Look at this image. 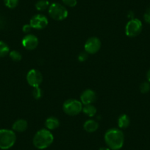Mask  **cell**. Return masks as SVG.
<instances>
[{"mask_svg":"<svg viewBox=\"0 0 150 150\" xmlns=\"http://www.w3.org/2000/svg\"><path fill=\"white\" fill-rule=\"evenodd\" d=\"M105 141L108 148L112 150H119L123 146L125 135L121 129L111 128L105 132Z\"/></svg>","mask_w":150,"mask_h":150,"instance_id":"obj_1","label":"cell"},{"mask_svg":"<svg viewBox=\"0 0 150 150\" xmlns=\"http://www.w3.org/2000/svg\"><path fill=\"white\" fill-rule=\"evenodd\" d=\"M54 141V136L50 130L41 129L38 131L33 138V144L38 149H44L51 145Z\"/></svg>","mask_w":150,"mask_h":150,"instance_id":"obj_2","label":"cell"},{"mask_svg":"<svg viewBox=\"0 0 150 150\" xmlns=\"http://www.w3.org/2000/svg\"><path fill=\"white\" fill-rule=\"evenodd\" d=\"M16 135L13 130L8 129H0V149H8L15 144Z\"/></svg>","mask_w":150,"mask_h":150,"instance_id":"obj_3","label":"cell"},{"mask_svg":"<svg viewBox=\"0 0 150 150\" xmlns=\"http://www.w3.org/2000/svg\"><path fill=\"white\" fill-rule=\"evenodd\" d=\"M83 107V104L80 101L74 99H69L64 102L63 109L66 114L70 116H74L80 114L82 112Z\"/></svg>","mask_w":150,"mask_h":150,"instance_id":"obj_4","label":"cell"},{"mask_svg":"<svg viewBox=\"0 0 150 150\" xmlns=\"http://www.w3.org/2000/svg\"><path fill=\"white\" fill-rule=\"evenodd\" d=\"M49 14L56 21H63L67 18L69 13L66 7L60 3L51 4L49 8Z\"/></svg>","mask_w":150,"mask_h":150,"instance_id":"obj_5","label":"cell"},{"mask_svg":"<svg viewBox=\"0 0 150 150\" xmlns=\"http://www.w3.org/2000/svg\"><path fill=\"white\" fill-rule=\"evenodd\" d=\"M143 24L138 18H132L129 20L125 27V33L128 37L133 38L138 36L141 33Z\"/></svg>","mask_w":150,"mask_h":150,"instance_id":"obj_6","label":"cell"},{"mask_svg":"<svg viewBox=\"0 0 150 150\" xmlns=\"http://www.w3.org/2000/svg\"><path fill=\"white\" fill-rule=\"evenodd\" d=\"M27 81L32 87H39L43 81L42 74L37 69H31L27 74Z\"/></svg>","mask_w":150,"mask_h":150,"instance_id":"obj_7","label":"cell"},{"mask_svg":"<svg viewBox=\"0 0 150 150\" xmlns=\"http://www.w3.org/2000/svg\"><path fill=\"white\" fill-rule=\"evenodd\" d=\"M48 18L42 14H37L33 16L30 21L32 28L35 30H43L48 25Z\"/></svg>","mask_w":150,"mask_h":150,"instance_id":"obj_8","label":"cell"},{"mask_svg":"<svg viewBox=\"0 0 150 150\" xmlns=\"http://www.w3.org/2000/svg\"><path fill=\"white\" fill-rule=\"evenodd\" d=\"M101 44L100 40L96 37H91L86 41V44H85L84 49L85 51L88 53V54H96V52H99L100 50Z\"/></svg>","mask_w":150,"mask_h":150,"instance_id":"obj_9","label":"cell"},{"mask_svg":"<svg viewBox=\"0 0 150 150\" xmlns=\"http://www.w3.org/2000/svg\"><path fill=\"white\" fill-rule=\"evenodd\" d=\"M22 46L27 50H33L38 45V39L33 34H27L21 41Z\"/></svg>","mask_w":150,"mask_h":150,"instance_id":"obj_10","label":"cell"},{"mask_svg":"<svg viewBox=\"0 0 150 150\" xmlns=\"http://www.w3.org/2000/svg\"><path fill=\"white\" fill-rule=\"evenodd\" d=\"M96 99V94L94 91L91 89H87L82 93L80 96V102L83 105H90L93 104Z\"/></svg>","mask_w":150,"mask_h":150,"instance_id":"obj_11","label":"cell"},{"mask_svg":"<svg viewBox=\"0 0 150 150\" xmlns=\"http://www.w3.org/2000/svg\"><path fill=\"white\" fill-rule=\"evenodd\" d=\"M28 127V123L24 119H18L13 125V130L17 132H23Z\"/></svg>","mask_w":150,"mask_h":150,"instance_id":"obj_12","label":"cell"},{"mask_svg":"<svg viewBox=\"0 0 150 150\" xmlns=\"http://www.w3.org/2000/svg\"><path fill=\"white\" fill-rule=\"evenodd\" d=\"M83 128L88 132H94L99 128V123L93 119H89L85 122Z\"/></svg>","mask_w":150,"mask_h":150,"instance_id":"obj_13","label":"cell"},{"mask_svg":"<svg viewBox=\"0 0 150 150\" xmlns=\"http://www.w3.org/2000/svg\"><path fill=\"white\" fill-rule=\"evenodd\" d=\"M45 126L49 130H53V129H57L60 126L59 119L57 118L54 117V116H50L46 120Z\"/></svg>","mask_w":150,"mask_h":150,"instance_id":"obj_14","label":"cell"},{"mask_svg":"<svg viewBox=\"0 0 150 150\" xmlns=\"http://www.w3.org/2000/svg\"><path fill=\"white\" fill-rule=\"evenodd\" d=\"M130 124V119L127 114H122L118 119V126L120 129L128 127Z\"/></svg>","mask_w":150,"mask_h":150,"instance_id":"obj_15","label":"cell"},{"mask_svg":"<svg viewBox=\"0 0 150 150\" xmlns=\"http://www.w3.org/2000/svg\"><path fill=\"white\" fill-rule=\"evenodd\" d=\"M82 111L84 112L85 114L89 116V117H93L96 113V108L92 104H90V105H84V106L83 107V110Z\"/></svg>","mask_w":150,"mask_h":150,"instance_id":"obj_16","label":"cell"},{"mask_svg":"<svg viewBox=\"0 0 150 150\" xmlns=\"http://www.w3.org/2000/svg\"><path fill=\"white\" fill-rule=\"evenodd\" d=\"M50 2L47 0H38L35 3V8L38 11H44L50 8Z\"/></svg>","mask_w":150,"mask_h":150,"instance_id":"obj_17","label":"cell"},{"mask_svg":"<svg viewBox=\"0 0 150 150\" xmlns=\"http://www.w3.org/2000/svg\"><path fill=\"white\" fill-rule=\"evenodd\" d=\"M10 48L4 41H0V57H4L10 53Z\"/></svg>","mask_w":150,"mask_h":150,"instance_id":"obj_18","label":"cell"},{"mask_svg":"<svg viewBox=\"0 0 150 150\" xmlns=\"http://www.w3.org/2000/svg\"><path fill=\"white\" fill-rule=\"evenodd\" d=\"M9 56L11 60L15 62L20 61L22 59V55H21V53L18 51H16V50H13V51L10 52Z\"/></svg>","mask_w":150,"mask_h":150,"instance_id":"obj_19","label":"cell"},{"mask_svg":"<svg viewBox=\"0 0 150 150\" xmlns=\"http://www.w3.org/2000/svg\"><path fill=\"white\" fill-rule=\"evenodd\" d=\"M4 3L7 8L13 9L18 5V0H4Z\"/></svg>","mask_w":150,"mask_h":150,"instance_id":"obj_20","label":"cell"},{"mask_svg":"<svg viewBox=\"0 0 150 150\" xmlns=\"http://www.w3.org/2000/svg\"><path fill=\"white\" fill-rule=\"evenodd\" d=\"M43 91L40 87L34 88L33 91V96L35 99H40L42 97Z\"/></svg>","mask_w":150,"mask_h":150,"instance_id":"obj_21","label":"cell"},{"mask_svg":"<svg viewBox=\"0 0 150 150\" xmlns=\"http://www.w3.org/2000/svg\"><path fill=\"white\" fill-rule=\"evenodd\" d=\"M150 91V83L144 82L140 86V91L142 93H147Z\"/></svg>","mask_w":150,"mask_h":150,"instance_id":"obj_22","label":"cell"},{"mask_svg":"<svg viewBox=\"0 0 150 150\" xmlns=\"http://www.w3.org/2000/svg\"><path fill=\"white\" fill-rule=\"evenodd\" d=\"M62 2L66 6L69 7V8H74L77 4V0H62Z\"/></svg>","mask_w":150,"mask_h":150,"instance_id":"obj_23","label":"cell"},{"mask_svg":"<svg viewBox=\"0 0 150 150\" xmlns=\"http://www.w3.org/2000/svg\"><path fill=\"white\" fill-rule=\"evenodd\" d=\"M88 54L86 51L82 52L81 53H80V54H79L78 56L79 61L80 62L86 61V60L88 59Z\"/></svg>","mask_w":150,"mask_h":150,"instance_id":"obj_24","label":"cell"},{"mask_svg":"<svg viewBox=\"0 0 150 150\" xmlns=\"http://www.w3.org/2000/svg\"><path fill=\"white\" fill-rule=\"evenodd\" d=\"M144 19L148 24H150V7L146 10L144 15Z\"/></svg>","mask_w":150,"mask_h":150,"instance_id":"obj_25","label":"cell"},{"mask_svg":"<svg viewBox=\"0 0 150 150\" xmlns=\"http://www.w3.org/2000/svg\"><path fill=\"white\" fill-rule=\"evenodd\" d=\"M32 29L33 28H32V27L30 26V24H25V25H24V27H23L22 30L24 33L30 34V31H31Z\"/></svg>","mask_w":150,"mask_h":150,"instance_id":"obj_26","label":"cell"},{"mask_svg":"<svg viewBox=\"0 0 150 150\" xmlns=\"http://www.w3.org/2000/svg\"><path fill=\"white\" fill-rule=\"evenodd\" d=\"M146 79H147V81H148L149 83H150V69H149L148 71H147V74H146Z\"/></svg>","mask_w":150,"mask_h":150,"instance_id":"obj_27","label":"cell"},{"mask_svg":"<svg viewBox=\"0 0 150 150\" xmlns=\"http://www.w3.org/2000/svg\"><path fill=\"white\" fill-rule=\"evenodd\" d=\"M99 150H110V149L108 147H101Z\"/></svg>","mask_w":150,"mask_h":150,"instance_id":"obj_28","label":"cell"}]
</instances>
